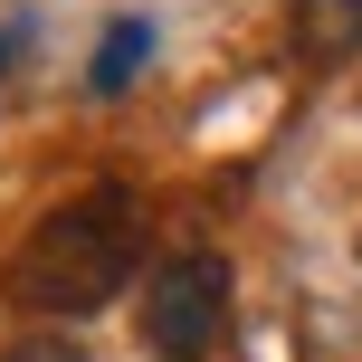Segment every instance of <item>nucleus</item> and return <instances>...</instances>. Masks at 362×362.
I'll return each instance as SVG.
<instances>
[{"mask_svg": "<svg viewBox=\"0 0 362 362\" xmlns=\"http://www.w3.org/2000/svg\"><path fill=\"white\" fill-rule=\"evenodd\" d=\"M219 325H229V267L219 257L181 248L144 276V353L153 362H200L219 344Z\"/></svg>", "mask_w": 362, "mask_h": 362, "instance_id": "f03ea898", "label": "nucleus"}, {"mask_svg": "<svg viewBox=\"0 0 362 362\" xmlns=\"http://www.w3.org/2000/svg\"><path fill=\"white\" fill-rule=\"evenodd\" d=\"M144 57H153V19H115V29L95 38V67H86V86H95V95H124Z\"/></svg>", "mask_w": 362, "mask_h": 362, "instance_id": "20e7f679", "label": "nucleus"}, {"mask_svg": "<svg viewBox=\"0 0 362 362\" xmlns=\"http://www.w3.org/2000/svg\"><path fill=\"white\" fill-rule=\"evenodd\" d=\"M144 267V229H134L124 191H76L10 248V296L29 315H95L124 296V276Z\"/></svg>", "mask_w": 362, "mask_h": 362, "instance_id": "f257e3e1", "label": "nucleus"}, {"mask_svg": "<svg viewBox=\"0 0 362 362\" xmlns=\"http://www.w3.org/2000/svg\"><path fill=\"white\" fill-rule=\"evenodd\" d=\"M286 38L305 67H344V57H362V0H296Z\"/></svg>", "mask_w": 362, "mask_h": 362, "instance_id": "7ed1b4c3", "label": "nucleus"}, {"mask_svg": "<svg viewBox=\"0 0 362 362\" xmlns=\"http://www.w3.org/2000/svg\"><path fill=\"white\" fill-rule=\"evenodd\" d=\"M0 67H10V38H0Z\"/></svg>", "mask_w": 362, "mask_h": 362, "instance_id": "39448f33", "label": "nucleus"}]
</instances>
